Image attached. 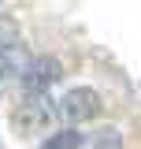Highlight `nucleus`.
<instances>
[{
  "mask_svg": "<svg viewBox=\"0 0 141 149\" xmlns=\"http://www.w3.org/2000/svg\"><path fill=\"white\" fill-rule=\"evenodd\" d=\"M0 4H4V0H0Z\"/></svg>",
  "mask_w": 141,
  "mask_h": 149,
  "instance_id": "obj_7",
  "label": "nucleus"
},
{
  "mask_svg": "<svg viewBox=\"0 0 141 149\" xmlns=\"http://www.w3.org/2000/svg\"><path fill=\"white\" fill-rule=\"evenodd\" d=\"M59 74H63V63L56 56H30L22 86H26V93H45L52 82H59Z\"/></svg>",
  "mask_w": 141,
  "mask_h": 149,
  "instance_id": "obj_3",
  "label": "nucleus"
},
{
  "mask_svg": "<svg viewBox=\"0 0 141 149\" xmlns=\"http://www.w3.org/2000/svg\"><path fill=\"white\" fill-rule=\"evenodd\" d=\"M15 45H19V22L11 15H0V52H8Z\"/></svg>",
  "mask_w": 141,
  "mask_h": 149,
  "instance_id": "obj_6",
  "label": "nucleus"
},
{
  "mask_svg": "<svg viewBox=\"0 0 141 149\" xmlns=\"http://www.w3.org/2000/svg\"><path fill=\"white\" fill-rule=\"evenodd\" d=\"M41 149H82V134H78L74 127L56 130V134H48V138L41 142Z\"/></svg>",
  "mask_w": 141,
  "mask_h": 149,
  "instance_id": "obj_5",
  "label": "nucleus"
},
{
  "mask_svg": "<svg viewBox=\"0 0 141 149\" xmlns=\"http://www.w3.org/2000/svg\"><path fill=\"white\" fill-rule=\"evenodd\" d=\"M11 123H15V130H22V134L45 130L52 123V104H48V97H45V93H26L15 104V112H11Z\"/></svg>",
  "mask_w": 141,
  "mask_h": 149,
  "instance_id": "obj_1",
  "label": "nucleus"
},
{
  "mask_svg": "<svg viewBox=\"0 0 141 149\" xmlns=\"http://www.w3.org/2000/svg\"><path fill=\"white\" fill-rule=\"evenodd\" d=\"M26 63H30V56H26V49H22V45L8 49V52H0V93L8 90L11 82H22Z\"/></svg>",
  "mask_w": 141,
  "mask_h": 149,
  "instance_id": "obj_4",
  "label": "nucleus"
},
{
  "mask_svg": "<svg viewBox=\"0 0 141 149\" xmlns=\"http://www.w3.org/2000/svg\"><path fill=\"white\" fill-rule=\"evenodd\" d=\"M59 112L67 123H86L100 112V93L89 90V86H70L63 97H59Z\"/></svg>",
  "mask_w": 141,
  "mask_h": 149,
  "instance_id": "obj_2",
  "label": "nucleus"
}]
</instances>
